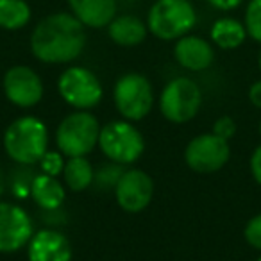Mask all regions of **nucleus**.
I'll return each instance as SVG.
<instances>
[{
	"instance_id": "f257e3e1",
	"label": "nucleus",
	"mask_w": 261,
	"mask_h": 261,
	"mask_svg": "<svg viewBox=\"0 0 261 261\" xmlns=\"http://www.w3.org/2000/svg\"><path fill=\"white\" fill-rule=\"evenodd\" d=\"M86 47V27L72 13L45 16L31 34V52L48 65L70 63Z\"/></svg>"
},
{
	"instance_id": "f03ea898",
	"label": "nucleus",
	"mask_w": 261,
	"mask_h": 261,
	"mask_svg": "<svg viewBox=\"0 0 261 261\" xmlns=\"http://www.w3.org/2000/svg\"><path fill=\"white\" fill-rule=\"evenodd\" d=\"M6 154L15 163L36 165L48 150V129L36 116H22L4 133Z\"/></svg>"
},
{
	"instance_id": "7ed1b4c3",
	"label": "nucleus",
	"mask_w": 261,
	"mask_h": 261,
	"mask_svg": "<svg viewBox=\"0 0 261 261\" xmlns=\"http://www.w3.org/2000/svg\"><path fill=\"white\" fill-rule=\"evenodd\" d=\"M100 123L90 111H73L61 120L56 130V145L66 158L88 156L98 145Z\"/></svg>"
},
{
	"instance_id": "20e7f679",
	"label": "nucleus",
	"mask_w": 261,
	"mask_h": 261,
	"mask_svg": "<svg viewBox=\"0 0 261 261\" xmlns=\"http://www.w3.org/2000/svg\"><path fill=\"white\" fill-rule=\"evenodd\" d=\"M197 23V13L190 0H156L147 15V27L163 41L186 36Z\"/></svg>"
},
{
	"instance_id": "39448f33",
	"label": "nucleus",
	"mask_w": 261,
	"mask_h": 261,
	"mask_svg": "<svg viewBox=\"0 0 261 261\" xmlns=\"http://www.w3.org/2000/svg\"><path fill=\"white\" fill-rule=\"evenodd\" d=\"M98 147L109 161L129 165L142 158L145 140L129 120H113L100 127Z\"/></svg>"
},
{
	"instance_id": "423d86ee",
	"label": "nucleus",
	"mask_w": 261,
	"mask_h": 261,
	"mask_svg": "<svg viewBox=\"0 0 261 261\" xmlns=\"http://www.w3.org/2000/svg\"><path fill=\"white\" fill-rule=\"evenodd\" d=\"M113 100L122 118L129 122H138L149 115L154 106L152 84L142 73H125L116 81Z\"/></svg>"
},
{
	"instance_id": "0eeeda50",
	"label": "nucleus",
	"mask_w": 261,
	"mask_h": 261,
	"mask_svg": "<svg viewBox=\"0 0 261 261\" xmlns=\"http://www.w3.org/2000/svg\"><path fill=\"white\" fill-rule=\"evenodd\" d=\"M202 106V91L199 84L188 77L172 79L161 91V115L172 123H186L193 120Z\"/></svg>"
},
{
	"instance_id": "6e6552de",
	"label": "nucleus",
	"mask_w": 261,
	"mask_h": 261,
	"mask_svg": "<svg viewBox=\"0 0 261 261\" xmlns=\"http://www.w3.org/2000/svg\"><path fill=\"white\" fill-rule=\"evenodd\" d=\"M61 98L77 111H90L100 104L104 91L98 77L84 66H70L58 81Z\"/></svg>"
},
{
	"instance_id": "1a4fd4ad",
	"label": "nucleus",
	"mask_w": 261,
	"mask_h": 261,
	"mask_svg": "<svg viewBox=\"0 0 261 261\" xmlns=\"http://www.w3.org/2000/svg\"><path fill=\"white\" fill-rule=\"evenodd\" d=\"M231 158L229 142L218 138L213 133L199 135L186 145L185 161L193 172L213 174L225 167Z\"/></svg>"
},
{
	"instance_id": "9d476101",
	"label": "nucleus",
	"mask_w": 261,
	"mask_h": 261,
	"mask_svg": "<svg viewBox=\"0 0 261 261\" xmlns=\"http://www.w3.org/2000/svg\"><path fill=\"white\" fill-rule=\"evenodd\" d=\"M33 234V220L22 206L0 202V252H18L20 249L27 247Z\"/></svg>"
},
{
	"instance_id": "9b49d317",
	"label": "nucleus",
	"mask_w": 261,
	"mask_h": 261,
	"mask_svg": "<svg viewBox=\"0 0 261 261\" xmlns=\"http://www.w3.org/2000/svg\"><path fill=\"white\" fill-rule=\"evenodd\" d=\"M2 88L11 104L18 108H34L43 98V81L31 66L16 65L6 72Z\"/></svg>"
},
{
	"instance_id": "f8f14e48",
	"label": "nucleus",
	"mask_w": 261,
	"mask_h": 261,
	"mask_svg": "<svg viewBox=\"0 0 261 261\" xmlns=\"http://www.w3.org/2000/svg\"><path fill=\"white\" fill-rule=\"evenodd\" d=\"M154 195V182L150 175L138 168L122 172L115 185L118 206L127 213H140L150 204Z\"/></svg>"
},
{
	"instance_id": "ddd939ff",
	"label": "nucleus",
	"mask_w": 261,
	"mask_h": 261,
	"mask_svg": "<svg viewBox=\"0 0 261 261\" xmlns=\"http://www.w3.org/2000/svg\"><path fill=\"white\" fill-rule=\"evenodd\" d=\"M27 257L29 261H72V245L59 231L43 229L27 243Z\"/></svg>"
},
{
	"instance_id": "4468645a",
	"label": "nucleus",
	"mask_w": 261,
	"mask_h": 261,
	"mask_svg": "<svg viewBox=\"0 0 261 261\" xmlns=\"http://www.w3.org/2000/svg\"><path fill=\"white\" fill-rule=\"evenodd\" d=\"M174 58L182 68L190 70V72H202L213 65L215 50L210 41H206L204 38L186 34V36L179 38L175 43Z\"/></svg>"
},
{
	"instance_id": "2eb2a0df",
	"label": "nucleus",
	"mask_w": 261,
	"mask_h": 261,
	"mask_svg": "<svg viewBox=\"0 0 261 261\" xmlns=\"http://www.w3.org/2000/svg\"><path fill=\"white\" fill-rule=\"evenodd\" d=\"M72 15L84 27H108L116 16V0H66Z\"/></svg>"
},
{
	"instance_id": "dca6fc26",
	"label": "nucleus",
	"mask_w": 261,
	"mask_h": 261,
	"mask_svg": "<svg viewBox=\"0 0 261 261\" xmlns=\"http://www.w3.org/2000/svg\"><path fill=\"white\" fill-rule=\"evenodd\" d=\"M108 33L109 38L120 47H136L145 41L149 27L135 15H120L111 20Z\"/></svg>"
},
{
	"instance_id": "f3484780",
	"label": "nucleus",
	"mask_w": 261,
	"mask_h": 261,
	"mask_svg": "<svg viewBox=\"0 0 261 261\" xmlns=\"http://www.w3.org/2000/svg\"><path fill=\"white\" fill-rule=\"evenodd\" d=\"M29 195L41 210L54 211L65 202L66 193L65 186L59 182V179H56L54 175L40 174L34 175V179L31 181Z\"/></svg>"
},
{
	"instance_id": "a211bd4d",
	"label": "nucleus",
	"mask_w": 261,
	"mask_h": 261,
	"mask_svg": "<svg viewBox=\"0 0 261 261\" xmlns=\"http://www.w3.org/2000/svg\"><path fill=\"white\" fill-rule=\"evenodd\" d=\"M245 25L234 18H220L211 27V41L218 48H224V50L238 48L245 41Z\"/></svg>"
},
{
	"instance_id": "6ab92c4d",
	"label": "nucleus",
	"mask_w": 261,
	"mask_h": 261,
	"mask_svg": "<svg viewBox=\"0 0 261 261\" xmlns=\"http://www.w3.org/2000/svg\"><path fill=\"white\" fill-rule=\"evenodd\" d=\"M63 177H65L70 192L79 193L84 192L95 181V172L86 156L68 158V161H65V168H63Z\"/></svg>"
},
{
	"instance_id": "aec40b11",
	"label": "nucleus",
	"mask_w": 261,
	"mask_h": 261,
	"mask_svg": "<svg viewBox=\"0 0 261 261\" xmlns=\"http://www.w3.org/2000/svg\"><path fill=\"white\" fill-rule=\"evenodd\" d=\"M31 6L25 0H0V27L6 31H18L31 20Z\"/></svg>"
},
{
	"instance_id": "412c9836",
	"label": "nucleus",
	"mask_w": 261,
	"mask_h": 261,
	"mask_svg": "<svg viewBox=\"0 0 261 261\" xmlns=\"http://www.w3.org/2000/svg\"><path fill=\"white\" fill-rule=\"evenodd\" d=\"M245 31L247 36L261 43V0H250L245 9Z\"/></svg>"
},
{
	"instance_id": "4be33fe9",
	"label": "nucleus",
	"mask_w": 261,
	"mask_h": 261,
	"mask_svg": "<svg viewBox=\"0 0 261 261\" xmlns=\"http://www.w3.org/2000/svg\"><path fill=\"white\" fill-rule=\"evenodd\" d=\"M40 167L41 172L47 175H59L63 174V168H65V160H63V154L61 152H50L47 150L45 156L40 160Z\"/></svg>"
},
{
	"instance_id": "5701e85b",
	"label": "nucleus",
	"mask_w": 261,
	"mask_h": 261,
	"mask_svg": "<svg viewBox=\"0 0 261 261\" xmlns=\"http://www.w3.org/2000/svg\"><path fill=\"white\" fill-rule=\"evenodd\" d=\"M247 243H249L252 249L261 250V213L252 217L245 225V231H243Z\"/></svg>"
},
{
	"instance_id": "b1692460",
	"label": "nucleus",
	"mask_w": 261,
	"mask_h": 261,
	"mask_svg": "<svg viewBox=\"0 0 261 261\" xmlns=\"http://www.w3.org/2000/svg\"><path fill=\"white\" fill-rule=\"evenodd\" d=\"M211 133H213V135H217L218 138L229 142V140H231L232 136L236 135V123H234V120H232L231 116H220V118H218L217 122L213 123V130H211Z\"/></svg>"
},
{
	"instance_id": "393cba45",
	"label": "nucleus",
	"mask_w": 261,
	"mask_h": 261,
	"mask_svg": "<svg viewBox=\"0 0 261 261\" xmlns=\"http://www.w3.org/2000/svg\"><path fill=\"white\" fill-rule=\"evenodd\" d=\"M250 174H252L254 181L261 186V145H257L250 156Z\"/></svg>"
},
{
	"instance_id": "a878e982",
	"label": "nucleus",
	"mask_w": 261,
	"mask_h": 261,
	"mask_svg": "<svg viewBox=\"0 0 261 261\" xmlns=\"http://www.w3.org/2000/svg\"><path fill=\"white\" fill-rule=\"evenodd\" d=\"M206 2L220 11H231V9H236L243 4V0H206Z\"/></svg>"
},
{
	"instance_id": "bb28decb",
	"label": "nucleus",
	"mask_w": 261,
	"mask_h": 261,
	"mask_svg": "<svg viewBox=\"0 0 261 261\" xmlns=\"http://www.w3.org/2000/svg\"><path fill=\"white\" fill-rule=\"evenodd\" d=\"M249 100L254 108L261 109V81H256V83L249 88Z\"/></svg>"
},
{
	"instance_id": "cd10ccee",
	"label": "nucleus",
	"mask_w": 261,
	"mask_h": 261,
	"mask_svg": "<svg viewBox=\"0 0 261 261\" xmlns=\"http://www.w3.org/2000/svg\"><path fill=\"white\" fill-rule=\"evenodd\" d=\"M2 193H4V175L0 172V197H2Z\"/></svg>"
},
{
	"instance_id": "c85d7f7f",
	"label": "nucleus",
	"mask_w": 261,
	"mask_h": 261,
	"mask_svg": "<svg viewBox=\"0 0 261 261\" xmlns=\"http://www.w3.org/2000/svg\"><path fill=\"white\" fill-rule=\"evenodd\" d=\"M257 66H259V72H261V50H259V58H257Z\"/></svg>"
},
{
	"instance_id": "c756f323",
	"label": "nucleus",
	"mask_w": 261,
	"mask_h": 261,
	"mask_svg": "<svg viewBox=\"0 0 261 261\" xmlns=\"http://www.w3.org/2000/svg\"><path fill=\"white\" fill-rule=\"evenodd\" d=\"M259 135H261V122H259Z\"/></svg>"
},
{
	"instance_id": "7c9ffc66",
	"label": "nucleus",
	"mask_w": 261,
	"mask_h": 261,
	"mask_svg": "<svg viewBox=\"0 0 261 261\" xmlns=\"http://www.w3.org/2000/svg\"><path fill=\"white\" fill-rule=\"evenodd\" d=\"M257 261H261V256H259V259H257Z\"/></svg>"
}]
</instances>
